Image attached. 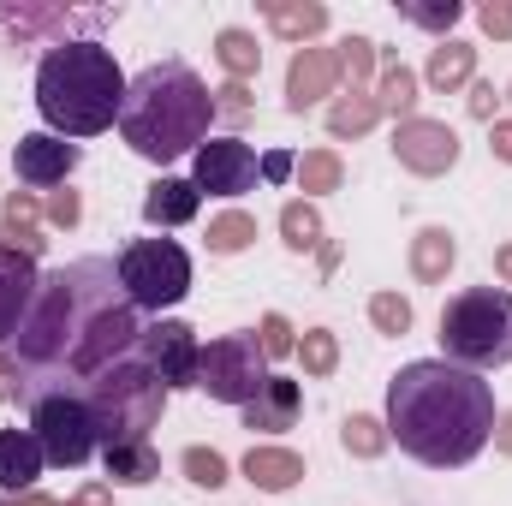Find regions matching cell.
I'll use <instances>...</instances> for the list:
<instances>
[{"instance_id": "obj_19", "label": "cell", "mask_w": 512, "mask_h": 506, "mask_svg": "<svg viewBox=\"0 0 512 506\" xmlns=\"http://www.w3.org/2000/svg\"><path fill=\"white\" fill-rule=\"evenodd\" d=\"M197 203H203V191L191 179H155L143 197V221L149 227H185L197 215Z\"/></svg>"}, {"instance_id": "obj_15", "label": "cell", "mask_w": 512, "mask_h": 506, "mask_svg": "<svg viewBox=\"0 0 512 506\" xmlns=\"http://www.w3.org/2000/svg\"><path fill=\"white\" fill-rule=\"evenodd\" d=\"M36 286H42L36 256L0 251V346H6V340H18V328H24L30 304H36Z\"/></svg>"}, {"instance_id": "obj_6", "label": "cell", "mask_w": 512, "mask_h": 506, "mask_svg": "<svg viewBox=\"0 0 512 506\" xmlns=\"http://www.w3.org/2000/svg\"><path fill=\"white\" fill-rule=\"evenodd\" d=\"M90 411H96V429H102V453L120 447V441H149V429L161 423L167 411V387L155 381V370L143 364V352L114 364L108 376H96L84 387Z\"/></svg>"}, {"instance_id": "obj_2", "label": "cell", "mask_w": 512, "mask_h": 506, "mask_svg": "<svg viewBox=\"0 0 512 506\" xmlns=\"http://www.w3.org/2000/svg\"><path fill=\"white\" fill-rule=\"evenodd\" d=\"M495 387L447 358H417L387 381V441L429 471L471 465L495 435Z\"/></svg>"}, {"instance_id": "obj_10", "label": "cell", "mask_w": 512, "mask_h": 506, "mask_svg": "<svg viewBox=\"0 0 512 506\" xmlns=\"http://www.w3.org/2000/svg\"><path fill=\"white\" fill-rule=\"evenodd\" d=\"M256 173H262V161H256L251 143H239V137H209L191 155V185L209 191V197H245L256 185Z\"/></svg>"}, {"instance_id": "obj_35", "label": "cell", "mask_w": 512, "mask_h": 506, "mask_svg": "<svg viewBox=\"0 0 512 506\" xmlns=\"http://www.w3.org/2000/svg\"><path fill=\"white\" fill-rule=\"evenodd\" d=\"M459 0H435V6H417V0H399V18L405 24H423V30H453L459 24Z\"/></svg>"}, {"instance_id": "obj_37", "label": "cell", "mask_w": 512, "mask_h": 506, "mask_svg": "<svg viewBox=\"0 0 512 506\" xmlns=\"http://www.w3.org/2000/svg\"><path fill=\"white\" fill-rule=\"evenodd\" d=\"M256 346H262V358H286L298 340H292V322L280 316V310H268L262 316V334H256Z\"/></svg>"}, {"instance_id": "obj_7", "label": "cell", "mask_w": 512, "mask_h": 506, "mask_svg": "<svg viewBox=\"0 0 512 506\" xmlns=\"http://www.w3.org/2000/svg\"><path fill=\"white\" fill-rule=\"evenodd\" d=\"M24 405H30V435L42 441L48 465L78 471L102 453V429H96V411L84 393H36Z\"/></svg>"}, {"instance_id": "obj_29", "label": "cell", "mask_w": 512, "mask_h": 506, "mask_svg": "<svg viewBox=\"0 0 512 506\" xmlns=\"http://www.w3.org/2000/svg\"><path fill=\"white\" fill-rule=\"evenodd\" d=\"M280 239L292 245V251H316L322 245V215H316V203H286L280 209Z\"/></svg>"}, {"instance_id": "obj_24", "label": "cell", "mask_w": 512, "mask_h": 506, "mask_svg": "<svg viewBox=\"0 0 512 506\" xmlns=\"http://www.w3.org/2000/svg\"><path fill=\"white\" fill-rule=\"evenodd\" d=\"M471 72H477V48H471V42H441V48H429L423 78H429L435 90H459V84H471Z\"/></svg>"}, {"instance_id": "obj_45", "label": "cell", "mask_w": 512, "mask_h": 506, "mask_svg": "<svg viewBox=\"0 0 512 506\" xmlns=\"http://www.w3.org/2000/svg\"><path fill=\"white\" fill-rule=\"evenodd\" d=\"M489 441H495V453H512V411L495 417V435H489Z\"/></svg>"}, {"instance_id": "obj_41", "label": "cell", "mask_w": 512, "mask_h": 506, "mask_svg": "<svg viewBox=\"0 0 512 506\" xmlns=\"http://www.w3.org/2000/svg\"><path fill=\"white\" fill-rule=\"evenodd\" d=\"M495 108H501V96H495V84H471V114L495 126Z\"/></svg>"}, {"instance_id": "obj_23", "label": "cell", "mask_w": 512, "mask_h": 506, "mask_svg": "<svg viewBox=\"0 0 512 506\" xmlns=\"http://www.w3.org/2000/svg\"><path fill=\"white\" fill-rule=\"evenodd\" d=\"M262 12H268V24H274L286 42H310V36L328 30V6H316V0H268Z\"/></svg>"}, {"instance_id": "obj_22", "label": "cell", "mask_w": 512, "mask_h": 506, "mask_svg": "<svg viewBox=\"0 0 512 506\" xmlns=\"http://www.w3.org/2000/svg\"><path fill=\"white\" fill-rule=\"evenodd\" d=\"M102 471H108L114 483H126V489H143V483L161 477V453H155L149 441H120V447L102 453Z\"/></svg>"}, {"instance_id": "obj_33", "label": "cell", "mask_w": 512, "mask_h": 506, "mask_svg": "<svg viewBox=\"0 0 512 506\" xmlns=\"http://www.w3.org/2000/svg\"><path fill=\"white\" fill-rule=\"evenodd\" d=\"M376 72V42L370 36H346L340 42V78H352V90H364Z\"/></svg>"}, {"instance_id": "obj_39", "label": "cell", "mask_w": 512, "mask_h": 506, "mask_svg": "<svg viewBox=\"0 0 512 506\" xmlns=\"http://www.w3.org/2000/svg\"><path fill=\"white\" fill-rule=\"evenodd\" d=\"M215 114H221V120H245V114H251V90H245V84H221V90H215Z\"/></svg>"}, {"instance_id": "obj_30", "label": "cell", "mask_w": 512, "mask_h": 506, "mask_svg": "<svg viewBox=\"0 0 512 506\" xmlns=\"http://www.w3.org/2000/svg\"><path fill=\"white\" fill-rule=\"evenodd\" d=\"M292 352H298L304 376H334V364H340V340H334L328 328H304V340H298Z\"/></svg>"}, {"instance_id": "obj_47", "label": "cell", "mask_w": 512, "mask_h": 506, "mask_svg": "<svg viewBox=\"0 0 512 506\" xmlns=\"http://www.w3.org/2000/svg\"><path fill=\"white\" fill-rule=\"evenodd\" d=\"M6 506H66V501H54V495H36V489H30V495H6Z\"/></svg>"}, {"instance_id": "obj_16", "label": "cell", "mask_w": 512, "mask_h": 506, "mask_svg": "<svg viewBox=\"0 0 512 506\" xmlns=\"http://www.w3.org/2000/svg\"><path fill=\"white\" fill-rule=\"evenodd\" d=\"M48 453L30 429H0V489L6 495H30V483L42 477Z\"/></svg>"}, {"instance_id": "obj_5", "label": "cell", "mask_w": 512, "mask_h": 506, "mask_svg": "<svg viewBox=\"0 0 512 506\" xmlns=\"http://www.w3.org/2000/svg\"><path fill=\"white\" fill-rule=\"evenodd\" d=\"M441 352L459 370H501L512 364V292L501 286H471L447 298L441 310Z\"/></svg>"}, {"instance_id": "obj_17", "label": "cell", "mask_w": 512, "mask_h": 506, "mask_svg": "<svg viewBox=\"0 0 512 506\" xmlns=\"http://www.w3.org/2000/svg\"><path fill=\"white\" fill-rule=\"evenodd\" d=\"M298 381L286 376H268V387L256 393L251 405H245V429H262V435H274V429H292L298 423Z\"/></svg>"}, {"instance_id": "obj_8", "label": "cell", "mask_w": 512, "mask_h": 506, "mask_svg": "<svg viewBox=\"0 0 512 506\" xmlns=\"http://www.w3.org/2000/svg\"><path fill=\"white\" fill-rule=\"evenodd\" d=\"M120 286L137 310H173L191 292V256L173 239H137L120 251Z\"/></svg>"}, {"instance_id": "obj_11", "label": "cell", "mask_w": 512, "mask_h": 506, "mask_svg": "<svg viewBox=\"0 0 512 506\" xmlns=\"http://www.w3.org/2000/svg\"><path fill=\"white\" fill-rule=\"evenodd\" d=\"M197 358H203V346H197V328H185V322H149L143 328V364L155 370V381L167 387V393H179V387H197Z\"/></svg>"}, {"instance_id": "obj_46", "label": "cell", "mask_w": 512, "mask_h": 506, "mask_svg": "<svg viewBox=\"0 0 512 506\" xmlns=\"http://www.w3.org/2000/svg\"><path fill=\"white\" fill-rule=\"evenodd\" d=\"M0 399H18V364L0 358Z\"/></svg>"}, {"instance_id": "obj_48", "label": "cell", "mask_w": 512, "mask_h": 506, "mask_svg": "<svg viewBox=\"0 0 512 506\" xmlns=\"http://www.w3.org/2000/svg\"><path fill=\"white\" fill-rule=\"evenodd\" d=\"M495 274L512 286V245H501V251H495Z\"/></svg>"}, {"instance_id": "obj_38", "label": "cell", "mask_w": 512, "mask_h": 506, "mask_svg": "<svg viewBox=\"0 0 512 506\" xmlns=\"http://www.w3.org/2000/svg\"><path fill=\"white\" fill-rule=\"evenodd\" d=\"M42 209H48V221H54V227H78V221H84L78 191H48V203H42Z\"/></svg>"}, {"instance_id": "obj_40", "label": "cell", "mask_w": 512, "mask_h": 506, "mask_svg": "<svg viewBox=\"0 0 512 506\" xmlns=\"http://www.w3.org/2000/svg\"><path fill=\"white\" fill-rule=\"evenodd\" d=\"M477 24H483L495 42H507V36H512V6H507V0H489V6L477 12Z\"/></svg>"}, {"instance_id": "obj_4", "label": "cell", "mask_w": 512, "mask_h": 506, "mask_svg": "<svg viewBox=\"0 0 512 506\" xmlns=\"http://www.w3.org/2000/svg\"><path fill=\"white\" fill-rule=\"evenodd\" d=\"M120 108H126V72L114 48H102L96 36L54 42L36 60V114L54 137H96L120 120Z\"/></svg>"}, {"instance_id": "obj_3", "label": "cell", "mask_w": 512, "mask_h": 506, "mask_svg": "<svg viewBox=\"0 0 512 506\" xmlns=\"http://www.w3.org/2000/svg\"><path fill=\"white\" fill-rule=\"evenodd\" d=\"M215 126V90L185 66V60H161L143 66L126 84V108H120V137L131 155L167 167L179 155H197Z\"/></svg>"}, {"instance_id": "obj_42", "label": "cell", "mask_w": 512, "mask_h": 506, "mask_svg": "<svg viewBox=\"0 0 512 506\" xmlns=\"http://www.w3.org/2000/svg\"><path fill=\"white\" fill-rule=\"evenodd\" d=\"M292 167H298V161H292L286 149H268V155H262V179H274V185H280V179H286Z\"/></svg>"}, {"instance_id": "obj_32", "label": "cell", "mask_w": 512, "mask_h": 506, "mask_svg": "<svg viewBox=\"0 0 512 506\" xmlns=\"http://www.w3.org/2000/svg\"><path fill=\"white\" fill-rule=\"evenodd\" d=\"M340 441H346V453H352V459H382V453H387V423H382V417H346Z\"/></svg>"}, {"instance_id": "obj_36", "label": "cell", "mask_w": 512, "mask_h": 506, "mask_svg": "<svg viewBox=\"0 0 512 506\" xmlns=\"http://www.w3.org/2000/svg\"><path fill=\"white\" fill-rule=\"evenodd\" d=\"M370 322H376V334H405V328H411V298L376 292V298H370Z\"/></svg>"}, {"instance_id": "obj_13", "label": "cell", "mask_w": 512, "mask_h": 506, "mask_svg": "<svg viewBox=\"0 0 512 506\" xmlns=\"http://www.w3.org/2000/svg\"><path fill=\"white\" fill-rule=\"evenodd\" d=\"M12 167H18V179H24V185L54 191V185H66V179H72V167H78V143H66V137H54V131H30V137H18Z\"/></svg>"}, {"instance_id": "obj_49", "label": "cell", "mask_w": 512, "mask_h": 506, "mask_svg": "<svg viewBox=\"0 0 512 506\" xmlns=\"http://www.w3.org/2000/svg\"><path fill=\"white\" fill-rule=\"evenodd\" d=\"M507 96H512V84H507Z\"/></svg>"}, {"instance_id": "obj_20", "label": "cell", "mask_w": 512, "mask_h": 506, "mask_svg": "<svg viewBox=\"0 0 512 506\" xmlns=\"http://www.w3.org/2000/svg\"><path fill=\"white\" fill-rule=\"evenodd\" d=\"M245 477H251L256 489H268V495H286L304 477V459L292 447H251L245 453Z\"/></svg>"}, {"instance_id": "obj_26", "label": "cell", "mask_w": 512, "mask_h": 506, "mask_svg": "<svg viewBox=\"0 0 512 506\" xmlns=\"http://www.w3.org/2000/svg\"><path fill=\"white\" fill-rule=\"evenodd\" d=\"M215 60L227 66V78H233V84H245L256 66H262V48H256L251 30H221V36H215Z\"/></svg>"}, {"instance_id": "obj_43", "label": "cell", "mask_w": 512, "mask_h": 506, "mask_svg": "<svg viewBox=\"0 0 512 506\" xmlns=\"http://www.w3.org/2000/svg\"><path fill=\"white\" fill-rule=\"evenodd\" d=\"M489 149L512 167V120H495V126H489Z\"/></svg>"}, {"instance_id": "obj_34", "label": "cell", "mask_w": 512, "mask_h": 506, "mask_svg": "<svg viewBox=\"0 0 512 506\" xmlns=\"http://www.w3.org/2000/svg\"><path fill=\"white\" fill-rule=\"evenodd\" d=\"M179 465H185V477H191L197 489H221V483H227V459H221L215 447H185Z\"/></svg>"}, {"instance_id": "obj_31", "label": "cell", "mask_w": 512, "mask_h": 506, "mask_svg": "<svg viewBox=\"0 0 512 506\" xmlns=\"http://www.w3.org/2000/svg\"><path fill=\"white\" fill-rule=\"evenodd\" d=\"M251 239H256V215H245V209H233V215L209 221V251H215V256H239Z\"/></svg>"}, {"instance_id": "obj_9", "label": "cell", "mask_w": 512, "mask_h": 506, "mask_svg": "<svg viewBox=\"0 0 512 506\" xmlns=\"http://www.w3.org/2000/svg\"><path fill=\"white\" fill-rule=\"evenodd\" d=\"M197 387H203L209 399L245 411L256 393L268 387V358H262L256 334H221V340H209L203 358H197Z\"/></svg>"}, {"instance_id": "obj_18", "label": "cell", "mask_w": 512, "mask_h": 506, "mask_svg": "<svg viewBox=\"0 0 512 506\" xmlns=\"http://www.w3.org/2000/svg\"><path fill=\"white\" fill-rule=\"evenodd\" d=\"M36 197L30 191H12L6 203H0V251H18V256H42V227H36Z\"/></svg>"}, {"instance_id": "obj_27", "label": "cell", "mask_w": 512, "mask_h": 506, "mask_svg": "<svg viewBox=\"0 0 512 506\" xmlns=\"http://www.w3.org/2000/svg\"><path fill=\"white\" fill-rule=\"evenodd\" d=\"M376 108L382 114H399V126L411 120V108H417V72L411 66H387L382 84H376Z\"/></svg>"}, {"instance_id": "obj_44", "label": "cell", "mask_w": 512, "mask_h": 506, "mask_svg": "<svg viewBox=\"0 0 512 506\" xmlns=\"http://www.w3.org/2000/svg\"><path fill=\"white\" fill-rule=\"evenodd\" d=\"M66 506H114V489L108 483H90V489H78Z\"/></svg>"}, {"instance_id": "obj_1", "label": "cell", "mask_w": 512, "mask_h": 506, "mask_svg": "<svg viewBox=\"0 0 512 506\" xmlns=\"http://www.w3.org/2000/svg\"><path fill=\"white\" fill-rule=\"evenodd\" d=\"M143 310L120 286V262L78 256L42 274L36 304L12 340L18 364V405L36 393H84L96 376L143 352Z\"/></svg>"}, {"instance_id": "obj_21", "label": "cell", "mask_w": 512, "mask_h": 506, "mask_svg": "<svg viewBox=\"0 0 512 506\" xmlns=\"http://www.w3.org/2000/svg\"><path fill=\"white\" fill-rule=\"evenodd\" d=\"M453 262H459V245H453L447 227H423V233L411 239V274H417L423 286H441Z\"/></svg>"}, {"instance_id": "obj_28", "label": "cell", "mask_w": 512, "mask_h": 506, "mask_svg": "<svg viewBox=\"0 0 512 506\" xmlns=\"http://www.w3.org/2000/svg\"><path fill=\"white\" fill-rule=\"evenodd\" d=\"M292 173H298V191H310V197L340 191V179H346V167H340V155H334V149H310Z\"/></svg>"}, {"instance_id": "obj_25", "label": "cell", "mask_w": 512, "mask_h": 506, "mask_svg": "<svg viewBox=\"0 0 512 506\" xmlns=\"http://www.w3.org/2000/svg\"><path fill=\"white\" fill-rule=\"evenodd\" d=\"M376 120H382V108H376L370 90H352V96H340V102L328 108V131H334V137H364Z\"/></svg>"}, {"instance_id": "obj_12", "label": "cell", "mask_w": 512, "mask_h": 506, "mask_svg": "<svg viewBox=\"0 0 512 506\" xmlns=\"http://www.w3.org/2000/svg\"><path fill=\"white\" fill-rule=\"evenodd\" d=\"M393 155H399V167L405 173H417V179H441V173H453V161H459V137L453 126H441V120H405V126L393 131Z\"/></svg>"}, {"instance_id": "obj_14", "label": "cell", "mask_w": 512, "mask_h": 506, "mask_svg": "<svg viewBox=\"0 0 512 506\" xmlns=\"http://www.w3.org/2000/svg\"><path fill=\"white\" fill-rule=\"evenodd\" d=\"M334 84H340V48H298L286 66V108L304 114L322 96H334Z\"/></svg>"}]
</instances>
